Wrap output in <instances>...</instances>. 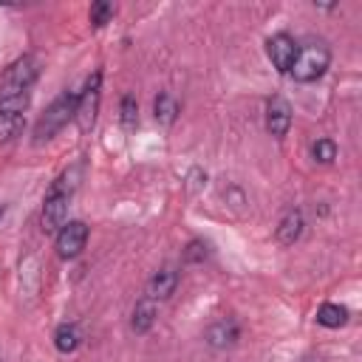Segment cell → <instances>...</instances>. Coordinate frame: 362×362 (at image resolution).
I'll return each mask as SVG.
<instances>
[{
  "label": "cell",
  "mask_w": 362,
  "mask_h": 362,
  "mask_svg": "<svg viewBox=\"0 0 362 362\" xmlns=\"http://www.w3.org/2000/svg\"><path fill=\"white\" fill-rule=\"evenodd\" d=\"M74 187H76L74 170H68L57 181H51V187L45 192V201H42V215H40L45 232H59L68 223V206H71Z\"/></svg>",
  "instance_id": "6da1fadb"
},
{
  "label": "cell",
  "mask_w": 362,
  "mask_h": 362,
  "mask_svg": "<svg viewBox=\"0 0 362 362\" xmlns=\"http://www.w3.org/2000/svg\"><path fill=\"white\" fill-rule=\"evenodd\" d=\"M331 65V48L325 45V40H305L297 42V57L291 65V76L297 82H317Z\"/></svg>",
  "instance_id": "7a4b0ae2"
},
{
  "label": "cell",
  "mask_w": 362,
  "mask_h": 362,
  "mask_svg": "<svg viewBox=\"0 0 362 362\" xmlns=\"http://www.w3.org/2000/svg\"><path fill=\"white\" fill-rule=\"evenodd\" d=\"M74 113H76V93H74V90H62V93L45 107V113L37 119V124H34V141L42 144V141L54 139V136L74 119Z\"/></svg>",
  "instance_id": "3957f363"
},
{
  "label": "cell",
  "mask_w": 362,
  "mask_h": 362,
  "mask_svg": "<svg viewBox=\"0 0 362 362\" xmlns=\"http://www.w3.org/2000/svg\"><path fill=\"white\" fill-rule=\"evenodd\" d=\"M99 96H102V74L96 71V74L88 76L82 93H76V113H74V119H76V127H79L82 133H90L93 124H96Z\"/></svg>",
  "instance_id": "277c9868"
},
{
  "label": "cell",
  "mask_w": 362,
  "mask_h": 362,
  "mask_svg": "<svg viewBox=\"0 0 362 362\" xmlns=\"http://www.w3.org/2000/svg\"><path fill=\"white\" fill-rule=\"evenodd\" d=\"M40 76V59L34 54H23L20 59H14L6 74H3V82L0 88H11V90H28Z\"/></svg>",
  "instance_id": "5b68a950"
},
{
  "label": "cell",
  "mask_w": 362,
  "mask_h": 362,
  "mask_svg": "<svg viewBox=\"0 0 362 362\" xmlns=\"http://www.w3.org/2000/svg\"><path fill=\"white\" fill-rule=\"evenodd\" d=\"M266 57L269 62L280 71V74H288L291 65H294V57H297V40L286 31H277L266 40Z\"/></svg>",
  "instance_id": "8992f818"
},
{
  "label": "cell",
  "mask_w": 362,
  "mask_h": 362,
  "mask_svg": "<svg viewBox=\"0 0 362 362\" xmlns=\"http://www.w3.org/2000/svg\"><path fill=\"white\" fill-rule=\"evenodd\" d=\"M88 243V226L82 221H68L59 232H57V255L62 260H74L82 255Z\"/></svg>",
  "instance_id": "52a82bcc"
},
{
  "label": "cell",
  "mask_w": 362,
  "mask_h": 362,
  "mask_svg": "<svg viewBox=\"0 0 362 362\" xmlns=\"http://www.w3.org/2000/svg\"><path fill=\"white\" fill-rule=\"evenodd\" d=\"M178 288V269L175 266H161L158 272H153V277L147 280V288H144V297H150L153 303H161V300H170Z\"/></svg>",
  "instance_id": "ba28073f"
},
{
  "label": "cell",
  "mask_w": 362,
  "mask_h": 362,
  "mask_svg": "<svg viewBox=\"0 0 362 362\" xmlns=\"http://www.w3.org/2000/svg\"><path fill=\"white\" fill-rule=\"evenodd\" d=\"M266 130L274 139H283L291 130V105L283 96H272L266 102Z\"/></svg>",
  "instance_id": "9c48e42d"
},
{
  "label": "cell",
  "mask_w": 362,
  "mask_h": 362,
  "mask_svg": "<svg viewBox=\"0 0 362 362\" xmlns=\"http://www.w3.org/2000/svg\"><path fill=\"white\" fill-rule=\"evenodd\" d=\"M204 339H206L209 348L223 351V348H232V345L240 339V328H238V322H235L232 317H221V320H215V322L206 328Z\"/></svg>",
  "instance_id": "30bf717a"
},
{
  "label": "cell",
  "mask_w": 362,
  "mask_h": 362,
  "mask_svg": "<svg viewBox=\"0 0 362 362\" xmlns=\"http://www.w3.org/2000/svg\"><path fill=\"white\" fill-rule=\"evenodd\" d=\"M303 226H305L303 212H300V209H288V212L280 218V223H277V240H280L283 246H294V243L300 240V235H303Z\"/></svg>",
  "instance_id": "8fae6325"
},
{
  "label": "cell",
  "mask_w": 362,
  "mask_h": 362,
  "mask_svg": "<svg viewBox=\"0 0 362 362\" xmlns=\"http://www.w3.org/2000/svg\"><path fill=\"white\" fill-rule=\"evenodd\" d=\"M156 317H158V305L150 300V297H141L133 308V317H130V328L136 334H147L153 325H156Z\"/></svg>",
  "instance_id": "7c38bea8"
},
{
  "label": "cell",
  "mask_w": 362,
  "mask_h": 362,
  "mask_svg": "<svg viewBox=\"0 0 362 362\" xmlns=\"http://www.w3.org/2000/svg\"><path fill=\"white\" fill-rule=\"evenodd\" d=\"M82 342V331L76 322H62L57 331H54V348L59 354H74Z\"/></svg>",
  "instance_id": "4fadbf2b"
},
{
  "label": "cell",
  "mask_w": 362,
  "mask_h": 362,
  "mask_svg": "<svg viewBox=\"0 0 362 362\" xmlns=\"http://www.w3.org/2000/svg\"><path fill=\"white\" fill-rule=\"evenodd\" d=\"M178 113H181V105H178V99L173 96V93H158L156 99H153V116H156V122H161V124H173L175 119H178Z\"/></svg>",
  "instance_id": "5bb4252c"
},
{
  "label": "cell",
  "mask_w": 362,
  "mask_h": 362,
  "mask_svg": "<svg viewBox=\"0 0 362 362\" xmlns=\"http://www.w3.org/2000/svg\"><path fill=\"white\" fill-rule=\"evenodd\" d=\"M31 105V93L28 90H11V88H0V113H11V116H23V110Z\"/></svg>",
  "instance_id": "9a60e30c"
},
{
  "label": "cell",
  "mask_w": 362,
  "mask_h": 362,
  "mask_svg": "<svg viewBox=\"0 0 362 362\" xmlns=\"http://www.w3.org/2000/svg\"><path fill=\"white\" fill-rule=\"evenodd\" d=\"M320 325H325V328H339V325H345L348 322V308L345 305H339V303H322L320 308H317V317H314Z\"/></svg>",
  "instance_id": "2e32d148"
},
{
  "label": "cell",
  "mask_w": 362,
  "mask_h": 362,
  "mask_svg": "<svg viewBox=\"0 0 362 362\" xmlns=\"http://www.w3.org/2000/svg\"><path fill=\"white\" fill-rule=\"evenodd\" d=\"M23 127H25L23 116L0 113V144H6V141H11V139H17V136L23 133Z\"/></svg>",
  "instance_id": "e0dca14e"
},
{
  "label": "cell",
  "mask_w": 362,
  "mask_h": 362,
  "mask_svg": "<svg viewBox=\"0 0 362 362\" xmlns=\"http://www.w3.org/2000/svg\"><path fill=\"white\" fill-rule=\"evenodd\" d=\"M113 3H107V0H96V3H90V8H88V20H90V25L93 28H102L110 17H113Z\"/></svg>",
  "instance_id": "ac0fdd59"
},
{
  "label": "cell",
  "mask_w": 362,
  "mask_h": 362,
  "mask_svg": "<svg viewBox=\"0 0 362 362\" xmlns=\"http://www.w3.org/2000/svg\"><path fill=\"white\" fill-rule=\"evenodd\" d=\"M311 156H314V161H320V164H331V161L337 158V144H334L331 139H317V141L311 144Z\"/></svg>",
  "instance_id": "d6986e66"
},
{
  "label": "cell",
  "mask_w": 362,
  "mask_h": 362,
  "mask_svg": "<svg viewBox=\"0 0 362 362\" xmlns=\"http://www.w3.org/2000/svg\"><path fill=\"white\" fill-rule=\"evenodd\" d=\"M136 122H139V105H136V99L127 93V96L122 99V124H124V127H136Z\"/></svg>",
  "instance_id": "ffe728a7"
},
{
  "label": "cell",
  "mask_w": 362,
  "mask_h": 362,
  "mask_svg": "<svg viewBox=\"0 0 362 362\" xmlns=\"http://www.w3.org/2000/svg\"><path fill=\"white\" fill-rule=\"evenodd\" d=\"M206 243L204 240H189L187 243V249H184V260L187 263H201V260H206Z\"/></svg>",
  "instance_id": "44dd1931"
},
{
  "label": "cell",
  "mask_w": 362,
  "mask_h": 362,
  "mask_svg": "<svg viewBox=\"0 0 362 362\" xmlns=\"http://www.w3.org/2000/svg\"><path fill=\"white\" fill-rule=\"evenodd\" d=\"M3 212H6V206H3V204H0V218H3Z\"/></svg>",
  "instance_id": "7402d4cb"
},
{
  "label": "cell",
  "mask_w": 362,
  "mask_h": 362,
  "mask_svg": "<svg viewBox=\"0 0 362 362\" xmlns=\"http://www.w3.org/2000/svg\"><path fill=\"white\" fill-rule=\"evenodd\" d=\"M0 362H3V359H0Z\"/></svg>",
  "instance_id": "603a6c76"
}]
</instances>
